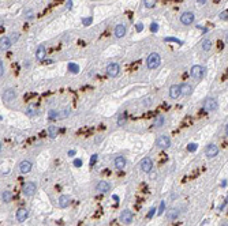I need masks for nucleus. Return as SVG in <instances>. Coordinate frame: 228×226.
I'll return each instance as SVG.
<instances>
[{
    "label": "nucleus",
    "instance_id": "f257e3e1",
    "mask_svg": "<svg viewBox=\"0 0 228 226\" xmlns=\"http://www.w3.org/2000/svg\"><path fill=\"white\" fill-rule=\"evenodd\" d=\"M146 63H148V68H149V69H156V68L160 65V63H161L160 54H159V53H156V52L150 53V54L148 56Z\"/></svg>",
    "mask_w": 228,
    "mask_h": 226
},
{
    "label": "nucleus",
    "instance_id": "f03ea898",
    "mask_svg": "<svg viewBox=\"0 0 228 226\" xmlns=\"http://www.w3.org/2000/svg\"><path fill=\"white\" fill-rule=\"evenodd\" d=\"M205 74H206V69H205V67H204V65H193V68H191V76L194 78L195 80L204 79Z\"/></svg>",
    "mask_w": 228,
    "mask_h": 226
},
{
    "label": "nucleus",
    "instance_id": "7ed1b4c3",
    "mask_svg": "<svg viewBox=\"0 0 228 226\" xmlns=\"http://www.w3.org/2000/svg\"><path fill=\"white\" fill-rule=\"evenodd\" d=\"M156 145H157V147H159V149H168V147L171 146L170 136H167V135L159 136V138H157V140H156Z\"/></svg>",
    "mask_w": 228,
    "mask_h": 226
},
{
    "label": "nucleus",
    "instance_id": "20e7f679",
    "mask_svg": "<svg viewBox=\"0 0 228 226\" xmlns=\"http://www.w3.org/2000/svg\"><path fill=\"white\" fill-rule=\"evenodd\" d=\"M119 72H120V65L117 64V63H111V64H108V67H107V74H108V76L116 78L117 75H119Z\"/></svg>",
    "mask_w": 228,
    "mask_h": 226
},
{
    "label": "nucleus",
    "instance_id": "39448f33",
    "mask_svg": "<svg viewBox=\"0 0 228 226\" xmlns=\"http://www.w3.org/2000/svg\"><path fill=\"white\" fill-rule=\"evenodd\" d=\"M217 106H219V104L214 98H206L205 102H204V109H205L206 112H213L217 109Z\"/></svg>",
    "mask_w": 228,
    "mask_h": 226
},
{
    "label": "nucleus",
    "instance_id": "423d86ee",
    "mask_svg": "<svg viewBox=\"0 0 228 226\" xmlns=\"http://www.w3.org/2000/svg\"><path fill=\"white\" fill-rule=\"evenodd\" d=\"M22 192L25 196H33L36 193V184L34 182H25V185L22 188Z\"/></svg>",
    "mask_w": 228,
    "mask_h": 226
},
{
    "label": "nucleus",
    "instance_id": "0eeeda50",
    "mask_svg": "<svg viewBox=\"0 0 228 226\" xmlns=\"http://www.w3.org/2000/svg\"><path fill=\"white\" fill-rule=\"evenodd\" d=\"M133 218H134V215H133V213L130 211V210H124V211H122L120 217H119V219H120L122 223L128 225V223H131V222H133Z\"/></svg>",
    "mask_w": 228,
    "mask_h": 226
},
{
    "label": "nucleus",
    "instance_id": "6e6552de",
    "mask_svg": "<svg viewBox=\"0 0 228 226\" xmlns=\"http://www.w3.org/2000/svg\"><path fill=\"white\" fill-rule=\"evenodd\" d=\"M180 22L183 23V25H191L193 22H194V14L191 13V11H186V13H183L180 15Z\"/></svg>",
    "mask_w": 228,
    "mask_h": 226
},
{
    "label": "nucleus",
    "instance_id": "1a4fd4ad",
    "mask_svg": "<svg viewBox=\"0 0 228 226\" xmlns=\"http://www.w3.org/2000/svg\"><path fill=\"white\" fill-rule=\"evenodd\" d=\"M182 95V87L180 85H172L170 87V97L172 100H178Z\"/></svg>",
    "mask_w": 228,
    "mask_h": 226
},
{
    "label": "nucleus",
    "instance_id": "9d476101",
    "mask_svg": "<svg viewBox=\"0 0 228 226\" xmlns=\"http://www.w3.org/2000/svg\"><path fill=\"white\" fill-rule=\"evenodd\" d=\"M152 167H153V162L149 157H145L142 161H141V169H142L145 173L152 172Z\"/></svg>",
    "mask_w": 228,
    "mask_h": 226
},
{
    "label": "nucleus",
    "instance_id": "9b49d317",
    "mask_svg": "<svg viewBox=\"0 0 228 226\" xmlns=\"http://www.w3.org/2000/svg\"><path fill=\"white\" fill-rule=\"evenodd\" d=\"M15 97H17V93H15L14 89H7V90L3 91L2 98H3L4 102H10V101H13Z\"/></svg>",
    "mask_w": 228,
    "mask_h": 226
},
{
    "label": "nucleus",
    "instance_id": "f8f14e48",
    "mask_svg": "<svg viewBox=\"0 0 228 226\" xmlns=\"http://www.w3.org/2000/svg\"><path fill=\"white\" fill-rule=\"evenodd\" d=\"M205 154H206V157H209V158H214L216 155L219 154V147L216 146V145H209V146H206Z\"/></svg>",
    "mask_w": 228,
    "mask_h": 226
},
{
    "label": "nucleus",
    "instance_id": "ddd939ff",
    "mask_svg": "<svg viewBox=\"0 0 228 226\" xmlns=\"http://www.w3.org/2000/svg\"><path fill=\"white\" fill-rule=\"evenodd\" d=\"M96 189H97V192H100V193H105V192H108V191L111 189V185H109V182H108V181L101 180V181L99 182V184H97Z\"/></svg>",
    "mask_w": 228,
    "mask_h": 226
},
{
    "label": "nucleus",
    "instance_id": "4468645a",
    "mask_svg": "<svg viewBox=\"0 0 228 226\" xmlns=\"http://www.w3.org/2000/svg\"><path fill=\"white\" fill-rule=\"evenodd\" d=\"M31 162L27 161V159H25V161H22L21 163H19V172L21 173H29L31 170Z\"/></svg>",
    "mask_w": 228,
    "mask_h": 226
},
{
    "label": "nucleus",
    "instance_id": "2eb2a0df",
    "mask_svg": "<svg viewBox=\"0 0 228 226\" xmlns=\"http://www.w3.org/2000/svg\"><path fill=\"white\" fill-rule=\"evenodd\" d=\"M57 203H59V207L66 208V207H68L70 203H71V199H70V196H67V195H62V196L59 198Z\"/></svg>",
    "mask_w": 228,
    "mask_h": 226
},
{
    "label": "nucleus",
    "instance_id": "dca6fc26",
    "mask_svg": "<svg viewBox=\"0 0 228 226\" xmlns=\"http://www.w3.org/2000/svg\"><path fill=\"white\" fill-rule=\"evenodd\" d=\"M27 217H29V211L26 208H19L17 211V219L19 222H25V219H27Z\"/></svg>",
    "mask_w": 228,
    "mask_h": 226
},
{
    "label": "nucleus",
    "instance_id": "f3484780",
    "mask_svg": "<svg viewBox=\"0 0 228 226\" xmlns=\"http://www.w3.org/2000/svg\"><path fill=\"white\" fill-rule=\"evenodd\" d=\"M115 37L116 38H122V37H124V34H126V26L124 25H117L116 27H115Z\"/></svg>",
    "mask_w": 228,
    "mask_h": 226
},
{
    "label": "nucleus",
    "instance_id": "a211bd4d",
    "mask_svg": "<svg viewBox=\"0 0 228 226\" xmlns=\"http://www.w3.org/2000/svg\"><path fill=\"white\" fill-rule=\"evenodd\" d=\"M11 40L10 37H2V41H0V46H2V50H7L11 46Z\"/></svg>",
    "mask_w": 228,
    "mask_h": 226
},
{
    "label": "nucleus",
    "instance_id": "6ab92c4d",
    "mask_svg": "<svg viewBox=\"0 0 228 226\" xmlns=\"http://www.w3.org/2000/svg\"><path fill=\"white\" fill-rule=\"evenodd\" d=\"M124 166H126V158L122 157V155L116 157L115 158V167H116V169H123Z\"/></svg>",
    "mask_w": 228,
    "mask_h": 226
},
{
    "label": "nucleus",
    "instance_id": "aec40b11",
    "mask_svg": "<svg viewBox=\"0 0 228 226\" xmlns=\"http://www.w3.org/2000/svg\"><path fill=\"white\" fill-rule=\"evenodd\" d=\"M45 56H46V49L44 46H38L37 50H36V57L38 60H44Z\"/></svg>",
    "mask_w": 228,
    "mask_h": 226
},
{
    "label": "nucleus",
    "instance_id": "412c9836",
    "mask_svg": "<svg viewBox=\"0 0 228 226\" xmlns=\"http://www.w3.org/2000/svg\"><path fill=\"white\" fill-rule=\"evenodd\" d=\"M180 87H182V94H184V95H190L193 93V86L191 85H188V83L180 85Z\"/></svg>",
    "mask_w": 228,
    "mask_h": 226
},
{
    "label": "nucleus",
    "instance_id": "4be33fe9",
    "mask_svg": "<svg viewBox=\"0 0 228 226\" xmlns=\"http://www.w3.org/2000/svg\"><path fill=\"white\" fill-rule=\"evenodd\" d=\"M57 134H59V128L56 126H49L48 127V135H49V138H56Z\"/></svg>",
    "mask_w": 228,
    "mask_h": 226
},
{
    "label": "nucleus",
    "instance_id": "5701e85b",
    "mask_svg": "<svg viewBox=\"0 0 228 226\" xmlns=\"http://www.w3.org/2000/svg\"><path fill=\"white\" fill-rule=\"evenodd\" d=\"M179 215V210L178 208H171L170 211L167 213V218L168 219H176Z\"/></svg>",
    "mask_w": 228,
    "mask_h": 226
},
{
    "label": "nucleus",
    "instance_id": "b1692460",
    "mask_svg": "<svg viewBox=\"0 0 228 226\" xmlns=\"http://www.w3.org/2000/svg\"><path fill=\"white\" fill-rule=\"evenodd\" d=\"M201 48H202V50H204V52H209V50H210V48H212V41L209 40V38H206V40H204V41H202V45H201Z\"/></svg>",
    "mask_w": 228,
    "mask_h": 226
},
{
    "label": "nucleus",
    "instance_id": "393cba45",
    "mask_svg": "<svg viewBox=\"0 0 228 226\" xmlns=\"http://www.w3.org/2000/svg\"><path fill=\"white\" fill-rule=\"evenodd\" d=\"M11 198H13V195H11L10 191H4V192L2 193V199L4 203H8V202L11 200Z\"/></svg>",
    "mask_w": 228,
    "mask_h": 226
},
{
    "label": "nucleus",
    "instance_id": "a878e982",
    "mask_svg": "<svg viewBox=\"0 0 228 226\" xmlns=\"http://www.w3.org/2000/svg\"><path fill=\"white\" fill-rule=\"evenodd\" d=\"M164 121H166V119H164V116H157V119L155 120V127H156V128H160V127H163Z\"/></svg>",
    "mask_w": 228,
    "mask_h": 226
},
{
    "label": "nucleus",
    "instance_id": "bb28decb",
    "mask_svg": "<svg viewBox=\"0 0 228 226\" xmlns=\"http://www.w3.org/2000/svg\"><path fill=\"white\" fill-rule=\"evenodd\" d=\"M25 18L27 19V21H31V19L34 18V11L31 8H26L25 10Z\"/></svg>",
    "mask_w": 228,
    "mask_h": 226
},
{
    "label": "nucleus",
    "instance_id": "cd10ccee",
    "mask_svg": "<svg viewBox=\"0 0 228 226\" xmlns=\"http://www.w3.org/2000/svg\"><path fill=\"white\" fill-rule=\"evenodd\" d=\"M156 2L157 0H144V6L146 7V8H153V7L156 6Z\"/></svg>",
    "mask_w": 228,
    "mask_h": 226
},
{
    "label": "nucleus",
    "instance_id": "c85d7f7f",
    "mask_svg": "<svg viewBox=\"0 0 228 226\" xmlns=\"http://www.w3.org/2000/svg\"><path fill=\"white\" fill-rule=\"evenodd\" d=\"M68 69H70L71 72L77 74V72H79V65H77V64H74V63H70V64H68Z\"/></svg>",
    "mask_w": 228,
    "mask_h": 226
},
{
    "label": "nucleus",
    "instance_id": "c756f323",
    "mask_svg": "<svg viewBox=\"0 0 228 226\" xmlns=\"http://www.w3.org/2000/svg\"><path fill=\"white\" fill-rule=\"evenodd\" d=\"M18 38H19V33H11L10 34V40H11V42H13V44H15V42L18 41Z\"/></svg>",
    "mask_w": 228,
    "mask_h": 226
},
{
    "label": "nucleus",
    "instance_id": "7c9ffc66",
    "mask_svg": "<svg viewBox=\"0 0 228 226\" xmlns=\"http://www.w3.org/2000/svg\"><path fill=\"white\" fill-rule=\"evenodd\" d=\"M48 117H49V120L59 119V113H57L56 110H51V112H49V115H48Z\"/></svg>",
    "mask_w": 228,
    "mask_h": 226
},
{
    "label": "nucleus",
    "instance_id": "2f4dec72",
    "mask_svg": "<svg viewBox=\"0 0 228 226\" xmlns=\"http://www.w3.org/2000/svg\"><path fill=\"white\" fill-rule=\"evenodd\" d=\"M220 19H223V21H228V10H224L220 13Z\"/></svg>",
    "mask_w": 228,
    "mask_h": 226
},
{
    "label": "nucleus",
    "instance_id": "473e14b6",
    "mask_svg": "<svg viewBox=\"0 0 228 226\" xmlns=\"http://www.w3.org/2000/svg\"><path fill=\"white\" fill-rule=\"evenodd\" d=\"M27 115L29 116H34V115H37V109L36 108H33V106H30V108H27Z\"/></svg>",
    "mask_w": 228,
    "mask_h": 226
},
{
    "label": "nucleus",
    "instance_id": "72a5a7b5",
    "mask_svg": "<svg viewBox=\"0 0 228 226\" xmlns=\"http://www.w3.org/2000/svg\"><path fill=\"white\" fill-rule=\"evenodd\" d=\"M68 115H70V109H64V110L62 112V115H59V119H66Z\"/></svg>",
    "mask_w": 228,
    "mask_h": 226
},
{
    "label": "nucleus",
    "instance_id": "f704fd0d",
    "mask_svg": "<svg viewBox=\"0 0 228 226\" xmlns=\"http://www.w3.org/2000/svg\"><path fill=\"white\" fill-rule=\"evenodd\" d=\"M187 150L190 151V153H194V151L197 150V145H195V143H190V145L187 146Z\"/></svg>",
    "mask_w": 228,
    "mask_h": 226
},
{
    "label": "nucleus",
    "instance_id": "c9c22d12",
    "mask_svg": "<svg viewBox=\"0 0 228 226\" xmlns=\"http://www.w3.org/2000/svg\"><path fill=\"white\" fill-rule=\"evenodd\" d=\"M117 124H119V126H124L126 124V115H120L119 120H117Z\"/></svg>",
    "mask_w": 228,
    "mask_h": 226
},
{
    "label": "nucleus",
    "instance_id": "e433bc0d",
    "mask_svg": "<svg viewBox=\"0 0 228 226\" xmlns=\"http://www.w3.org/2000/svg\"><path fill=\"white\" fill-rule=\"evenodd\" d=\"M164 211H166V203H164V202H161V203H160V208H159V215H161Z\"/></svg>",
    "mask_w": 228,
    "mask_h": 226
},
{
    "label": "nucleus",
    "instance_id": "4c0bfd02",
    "mask_svg": "<svg viewBox=\"0 0 228 226\" xmlns=\"http://www.w3.org/2000/svg\"><path fill=\"white\" fill-rule=\"evenodd\" d=\"M97 157H99V155L97 154H94V155H92V159H90V166H93L94 163L97 162Z\"/></svg>",
    "mask_w": 228,
    "mask_h": 226
},
{
    "label": "nucleus",
    "instance_id": "58836bf2",
    "mask_svg": "<svg viewBox=\"0 0 228 226\" xmlns=\"http://www.w3.org/2000/svg\"><path fill=\"white\" fill-rule=\"evenodd\" d=\"M150 30L153 33L157 32V30H159V25H157V23H152V25H150Z\"/></svg>",
    "mask_w": 228,
    "mask_h": 226
},
{
    "label": "nucleus",
    "instance_id": "ea45409f",
    "mask_svg": "<svg viewBox=\"0 0 228 226\" xmlns=\"http://www.w3.org/2000/svg\"><path fill=\"white\" fill-rule=\"evenodd\" d=\"M164 41H172V42H178V44H182L179 40H176V38H171V37H167V38H164Z\"/></svg>",
    "mask_w": 228,
    "mask_h": 226
},
{
    "label": "nucleus",
    "instance_id": "a19ab883",
    "mask_svg": "<svg viewBox=\"0 0 228 226\" xmlns=\"http://www.w3.org/2000/svg\"><path fill=\"white\" fill-rule=\"evenodd\" d=\"M74 165H75L77 167H81L82 166V161H81V159H78V158L74 159Z\"/></svg>",
    "mask_w": 228,
    "mask_h": 226
},
{
    "label": "nucleus",
    "instance_id": "79ce46f5",
    "mask_svg": "<svg viewBox=\"0 0 228 226\" xmlns=\"http://www.w3.org/2000/svg\"><path fill=\"white\" fill-rule=\"evenodd\" d=\"M155 213H156V208L155 207L150 208V211H149V214H148V218H152L153 215H155Z\"/></svg>",
    "mask_w": 228,
    "mask_h": 226
},
{
    "label": "nucleus",
    "instance_id": "37998d69",
    "mask_svg": "<svg viewBox=\"0 0 228 226\" xmlns=\"http://www.w3.org/2000/svg\"><path fill=\"white\" fill-rule=\"evenodd\" d=\"M225 204H227V200H224L223 203L219 206V211H223V210H224V207H225Z\"/></svg>",
    "mask_w": 228,
    "mask_h": 226
},
{
    "label": "nucleus",
    "instance_id": "c03bdc74",
    "mask_svg": "<svg viewBox=\"0 0 228 226\" xmlns=\"http://www.w3.org/2000/svg\"><path fill=\"white\" fill-rule=\"evenodd\" d=\"M3 74H4V64H3V61L0 63V75L3 76Z\"/></svg>",
    "mask_w": 228,
    "mask_h": 226
},
{
    "label": "nucleus",
    "instance_id": "a18cd8bd",
    "mask_svg": "<svg viewBox=\"0 0 228 226\" xmlns=\"http://www.w3.org/2000/svg\"><path fill=\"white\" fill-rule=\"evenodd\" d=\"M144 105H145V106H149V105H150V98L144 100Z\"/></svg>",
    "mask_w": 228,
    "mask_h": 226
},
{
    "label": "nucleus",
    "instance_id": "49530a36",
    "mask_svg": "<svg viewBox=\"0 0 228 226\" xmlns=\"http://www.w3.org/2000/svg\"><path fill=\"white\" fill-rule=\"evenodd\" d=\"M84 23H85V25H89V23H92V18H86V19H84Z\"/></svg>",
    "mask_w": 228,
    "mask_h": 226
},
{
    "label": "nucleus",
    "instance_id": "de8ad7c7",
    "mask_svg": "<svg viewBox=\"0 0 228 226\" xmlns=\"http://www.w3.org/2000/svg\"><path fill=\"white\" fill-rule=\"evenodd\" d=\"M141 30H142V23H138L137 25V32H141Z\"/></svg>",
    "mask_w": 228,
    "mask_h": 226
},
{
    "label": "nucleus",
    "instance_id": "09e8293b",
    "mask_svg": "<svg viewBox=\"0 0 228 226\" xmlns=\"http://www.w3.org/2000/svg\"><path fill=\"white\" fill-rule=\"evenodd\" d=\"M68 155H70V157H73V155H75V151H74V150H70V151H68Z\"/></svg>",
    "mask_w": 228,
    "mask_h": 226
},
{
    "label": "nucleus",
    "instance_id": "8fccbe9b",
    "mask_svg": "<svg viewBox=\"0 0 228 226\" xmlns=\"http://www.w3.org/2000/svg\"><path fill=\"white\" fill-rule=\"evenodd\" d=\"M197 2H198V4H205L206 0H197Z\"/></svg>",
    "mask_w": 228,
    "mask_h": 226
},
{
    "label": "nucleus",
    "instance_id": "3c124183",
    "mask_svg": "<svg viewBox=\"0 0 228 226\" xmlns=\"http://www.w3.org/2000/svg\"><path fill=\"white\" fill-rule=\"evenodd\" d=\"M71 4H73V2H71V0H70V2L67 3V7H68V8H71Z\"/></svg>",
    "mask_w": 228,
    "mask_h": 226
},
{
    "label": "nucleus",
    "instance_id": "603ef678",
    "mask_svg": "<svg viewBox=\"0 0 228 226\" xmlns=\"http://www.w3.org/2000/svg\"><path fill=\"white\" fill-rule=\"evenodd\" d=\"M225 134L228 135V124H227V126H225Z\"/></svg>",
    "mask_w": 228,
    "mask_h": 226
},
{
    "label": "nucleus",
    "instance_id": "864d4df0",
    "mask_svg": "<svg viewBox=\"0 0 228 226\" xmlns=\"http://www.w3.org/2000/svg\"><path fill=\"white\" fill-rule=\"evenodd\" d=\"M223 226H228V225H223Z\"/></svg>",
    "mask_w": 228,
    "mask_h": 226
},
{
    "label": "nucleus",
    "instance_id": "5fc2aeb1",
    "mask_svg": "<svg viewBox=\"0 0 228 226\" xmlns=\"http://www.w3.org/2000/svg\"><path fill=\"white\" fill-rule=\"evenodd\" d=\"M227 41H228V38H227Z\"/></svg>",
    "mask_w": 228,
    "mask_h": 226
}]
</instances>
